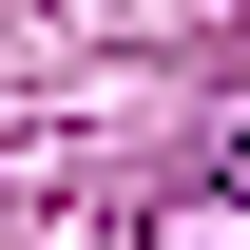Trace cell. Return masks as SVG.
<instances>
[{"mask_svg":"<svg viewBox=\"0 0 250 250\" xmlns=\"http://www.w3.org/2000/svg\"><path fill=\"white\" fill-rule=\"evenodd\" d=\"M135 250H250V173H192V192H173Z\"/></svg>","mask_w":250,"mask_h":250,"instance_id":"6da1fadb","label":"cell"}]
</instances>
